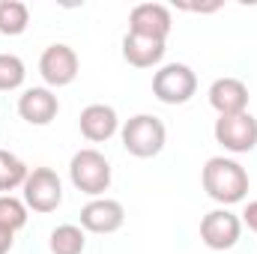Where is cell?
Returning a JSON list of instances; mask_svg holds the SVG:
<instances>
[{
	"mask_svg": "<svg viewBox=\"0 0 257 254\" xmlns=\"http://www.w3.org/2000/svg\"><path fill=\"white\" fill-rule=\"evenodd\" d=\"M200 183H203V191L212 200H218L224 206L239 203L248 194V174H245V168L239 162H233V159H224V156H212L203 165Z\"/></svg>",
	"mask_w": 257,
	"mask_h": 254,
	"instance_id": "1",
	"label": "cell"
},
{
	"mask_svg": "<svg viewBox=\"0 0 257 254\" xmlns=\"http://www.w3.org/2000/svg\"><path fill=\"white\" fill-rule=\"evenodd\" d=\"M120 138H123V147L126 153H132L135 159H153L162 153L165 147V123L153 114H135L128 117L123 129H120Z\"/></svg>",
	"mask_w": 257,
	"mask_h": 254,
	"instance_id": "2",
	"label": "cell"
},
{
	"mask_svg": "<svg viewBox=\"0 0 257 254\" xmlns=\"http://www.w3.org/2000/svg\"><path fill=\"white\" fill-rule=\"evenodd\" d=\"M69 180H72V186L78 191H84L90 197H99V194H105L108 186H111V165L93 147L78 150L72 156V162H69Z\"/></svg>",
	"mask_w": 257,
	"mask_h": 254,
	"instance_id": "3",
	"label": "cell"
},
{
	"mask_svg": "<svg viewBox=\"0 0 257 254\" xmlns=\"http://www.w3.org/2000/svg\"><path fill=\"white\" fill-rule=\"evenodd\" d=\"M153 93L165 105H186L197 93V75L186 63H168L153 75Z\"/></svg>",
	"mask_w": 257,
	"mask_h": 254,
	"instance_id": "4",
	"label": "cell"
},
{
	"mask_svg": "<svg viewBox=\"0 0 257 254\" xmlns=\"http://www.w3.org/2000/svg\"><path fill=\"white\" fill-rule=\"evenodd\" d=\"M21 189L27 209L33 212H54L63 203V183L51 168H33Z\"/></svg>",
	"mask_w": 257,
	"mask_h": 254,
	"instance_id": "5",
	"label": "cell"
},
{
	"mask_svg": "<svg viewBox=\"0 0 257 254\" xmlns=\"http://www.w3.org/2000/svg\"><path fill=\"white\" fill-rule=\"evenodd\" d=\"M239 233H242V221L230 209H212L200 218V239L212 251L233 248L239 242Z\"/></svg>",
	"mask_w": 257,
	"mask_h": 254,
	"instance_id": "6",
	"label": "cell"
},
{
	"mask_svg": "<svg viewBox=\"0 0 257 254\" xmlns=\"http://www.w3.org/2000/svg\"><path fill=\"white\" fill-rule=\"evenodd\" d=\"M78 69H81V60L75 54V48H69L63 42H54L42 51L39 57V75L45 78L48 87H66L78 78Z\"/></svg>",
	"mask_w": 257,
	"mask_h": 254,
	"instance_id": "7",
	"label": "cell"
},
{
	"mask_svg": "<svg viewBox=\"0 0 257 254\" xmlns=\"http://www.w3.org/2000/svg\"><path fill=\"white\" fill-rule=\"evenodd\" d=\"M212 132H215V141L230 153H251L257 147V120L248 111L233 117H218Z\"/></svg>",
	"mask_w": 257,
	"mask_h": 254,
	"instance_id": "8",
	"label": "cell"
},
{
	"mask_svg": "<svg viewBox=\"0 0 257 254\" xmlns=\"http://www.w3.org/2000/svg\"><path fill=\"white\" fill-rule=\"evenodd\" d=\"M171 27H174L171 9L162 6V3H138L128 12V33H138V36H150V39L165 42L168 33H171Z\"/></svg>",
	"mask_w": 257,
	"mask_h": 254,
	"instance_id": "9",
	"label": "cell"
},
{
	"mask_svg": "<svg viewBox=\"0 0 257 254\" xmlns=\"http://www.w3.org/2000/svg\"><path fill=\"white\" fill-rule=\"evenodd\" d=\"M123 221H126V209L120 200L111 197H93L81 209V227L90 233H114L123 227Z\"/></svg>",
	"mask_w": 257,
	"mask_h": 254,
	"instance_id": "10",
	"label": "cell"
},
{
	"mask_svg": "<svg viewBox=\"0 0 257 254\" xmlns=\"http://www.w3.org/2000/svg\"><path fill=\"white\" fill-rule=\"evenodd\" d=\"M57 111H60V102L48 87H30L18 96V114L30 126H48L57 117Z\"/></svg>",
	"mask_w": 257,
	"mask_h": 254,
	"instance_id": "11",
	"label": "cell"
},
{
	"mask_svg": "<svg viewBox=\"0 0 257 254\" xmlns=\"http://www.w3.org/2000/svg\"><path fill=\"white\" fill-rule=\"evenodd\" d=\"M209 105L218 111V117H233L248 111V87L239 78H218L209 87Z\"/></svg>",
	"mask_w": 257,
	"mask_h": 254,
	"instance_id": "12",
	"label": "cell"
},
{
	"mask_svg": "<svg viewBox=\"0 0 257 254\" xmlns=\"http://www.w3.org/2000/svg\"><path fill=\"white\" fill-rule=\"evenodd\" d=\"M78 126H81V135H84L87 141L102 144V141H108V138H114V135H117L120 120H117V111H114L111 105L96 102V105H87V108L81 111Z\"/></svg>",
	"mask_w": 257,
	"mask_h": 254,
	"instance_id": "13",
	"label": "cell"
},
{
	"mask_svg": "<svg viewBox=\"0 0 257 254\" xmlns=\"http://www.w3.org/2000/svg\"><path fill=\"white\" fill-rule=\"evenodd\" d=\"M165 57V42L150 39V36H138V33H126L123 39V60L135 69H150V66L162 63Z\"/></svg>",
	"mask_w": 257,
	"mask_h": 254,
	"instance_id": "14",
	"label": "cell"
},
{
	"mask_svg": "<svg viewBox=\"0 0 257 254\" xmlns=\"http://www.w3.org/2000/svg\"><path fill=\"white\" fill-rule=\"evenodd\" d=\"M30 24V9L21 0H0V33L21 36Z\"/></svg>",
	"mask_w": 257,
	"mask_h": 254,
	"instance_id": "15",
	"label": "cell"
},
{
	"mask_svg": "<svg viewBox=\"0 0 257 254\" xmlns=\"http://www.w3.org/2000/svg\"><path fill=\"white\" fill-rule=\"evenodd\" d=\"M84 227L78 224H60L51 230V239H48V248L51 254H84Z\"/></svg>",
	"mask_w": 257,
	"mask_h": 254,
	"instance_id": "16",
	"label": "cell"
},
{
	"mask_svg": "<svg viewBox=\"0 0 257 254\" xmlns=\"http://www.w3.org/2000/svg\"><path fill=\"white\" fill-rule=\"evenodd\" d=\"M27 174H30V168H27L15 153L0 150V191H3V194L21 189L24 180H27Z\"/></svg>",
	"mask_w": 257,
	"mask_h": 254,
	"instance_id": "17",
	"label": "cell"
},
{
	"mask_svg": "<svg viewBox=\"0 0 257 254\" xmlns=\"http://www.w3.org/2000/svg\"><path fill=\"white\" fill-rule=\"evenodd\" d=\"M24 224H27V203L12 194H0V227L15 233Z\"/></svg>",
	"mask_w": 257,
	"mask_h": 254,
	"instance_id": "18",
	"label": "cell"
},
{
	"mask_svg": "<svg viewBox=\"0 0 257 254\" xmlns=\"http://www.w3.org/2000/svg\"><path fill=\"white\" fill-rule=\"evenodd\" d=\"M27 78V69L24 60L18 54H0V90L9 93V90H18Z\"/></svg>",
	"mask_w": 257,
	"mask_h": 254,
	"instance_id": "19",
	"label": "cell"
},
{
	"mask_svg": "<svg viewBox=\"0 0 257 254\" xmlns=\"http://www.w3.org/2000/svg\"><path fill=\"white\" fill-rule=\"evenodd\" d=\"M242 221H245V224H248V227L257 233V200H251V203L245 206V212H242Z\"/></svg>",
	"mask_w": 257,
	"mask_h": 254,
	"instance_id": "20",
	"label": "cell"
},
{
	"mask_svg": "<svg viewBox=\"0 0 257 254\" xmlns=\"http://www.w3.org/2000/svg\"><path fill=\"white\" fill-rule=\"evenodd\" d=\"M12 236H15L12 230H6V227H0V254H9V248H12V242H15Z\"/></svg>",
	"mask_w": 257,
	"mask_h": 254,
	"instance_id": "21",
	"label": "cell"
}]
</instances>
